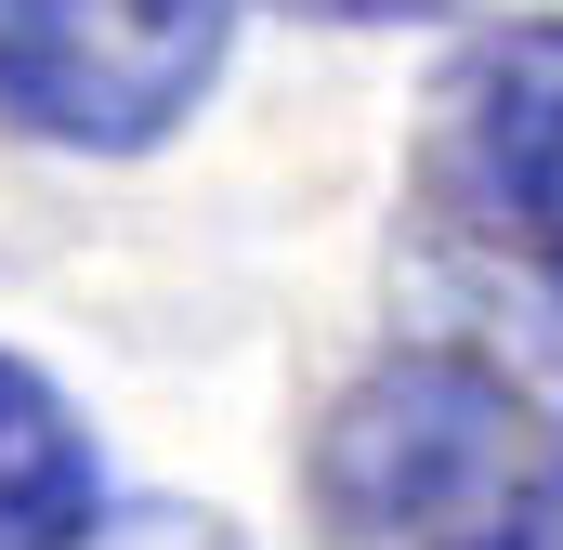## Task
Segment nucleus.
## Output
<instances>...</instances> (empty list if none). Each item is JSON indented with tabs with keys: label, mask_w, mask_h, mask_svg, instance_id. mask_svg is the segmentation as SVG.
<instances>
[{
	"label": "nucleus",
	"mask_w": 563,
	"mask_h": 550,
	"mask_svg": "<svg viewBox=\"0 0 563 550\" xmlns=\"http://www.w3.org/2000/svg\"><path fill=\"white\" fill-rule=\"evenodd\" d=\"M301 485L328 550H563V407L472 341H420L314 419Z\"/></svg>",
	"instance_id": "1"
},
{
	"label": "nucleus",
	"mask_w": 563,
	"mask_h": 550,
	"mask_svg": "<svg viewBox=\"0 0 563 550\" xmlns=\"http://www.w3.org/2000/svg\"><path fill=\"white\" fill-rule=\"evenodd\" d=\"M236 53V0H0V132L144 157Z\"/></svg>",
	"instance_id": "2"
},
{
	"label": "nucleus",
	"mask_w": 563,
	"mask_h": 550,
	"mask_svg": "<svg viewBox=\"0 0 563 550\" xmlns=\"http://www.w3.org/2000/svg\"><path fill=\"white\" fill-rule=\"evenodd\" d=\"M420 197H432V237H459L485 275H511L563 328V26H498L445 79Z\"/></svg>",
	"instance_id": "3"
},
{
	"label": "nucleus",
	"mask_w": 563,
	"mask_h": 550,
	"mask_svg": "<svg viewBox=\"0 0 563 550\" xmlns=\"http://www.w3.org/2000/svg\"><path fill=\"white\" fill-rule=\"evenodd\" d=\"M106 512V472H92V432L66 419V394L0 354V550H53Z\"/></svg>",
	"instance_id": "4"
},
{
	"label": "nucleus",
	"mask_w": 563,
	"mask_h": 550,
	"mask_svg": "<svg viewBox=\"0 0 563 550\" xmlns=\"http://www.w3.org/2000/svg\"><path fill=\"white\" fill-rule=\"evenodd\" d=\"M53 550H250L223 512H184V498H144V512H92L79 538H53Z\"/></svg>",
	"instance_id": "5"
},
{
	"label": "nucleus",
	"mask_w": 563,
	"mask_h": 550,
	"mask_svg": "<svg viewBox=\"0 0 563 550\" xmlns=\"http://www.w3.org/2000/svg\"><path fill=\"white\" fill-rule=\"evenodd\" d=\"M314 13H354V26H394V13H472V0H314Z\"/></svg>",
	"instance_id": "6"
}]
</instances>
